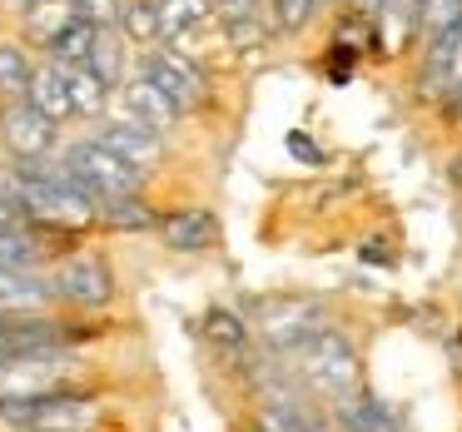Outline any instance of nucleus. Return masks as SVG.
I'll return each mask as SVG.
<instances>
[{
    "instance_id": "f257e3e1",
    "label": "nucleus",
    "mask_w": 462,
    "mask_h": 432,
    "mask_svg": "<svg viewBox=\"0 0 462 432\" xmlns=\"http://www.w3.org/2000/svg\"><path fill=\"white\" fill-rule=\"evenodd\" d=\"M293 358H299V378L313 392H323V398H348V392H358L363 368H358V353H353V343L343 333H333V328L313 333L303 348H293Z\"/></svg>"
},
{
    "instance_id": "f03ea898",
    "label": "nucleus",
    "mask_w": 462,
    "mask_h": 432,
    "mask_svg": "<svg viewBox=\"0 0 462 432\" xmlns=\"http://www.w3.org/2000/svg\"><path fill=\"white\" fill-rule=\"evenodd\" d=\"M65 170H70V179L85 184L95 199H130V194H140V179H144V170L125 164L120 154H110L100 140L70 144V150H65Z\"/></svg>"
},
{
    "instance_id": "7ed1b4c3",
    "label": "nucleus",
    "mask_w": 462,
    "mask_h": 432,
    "mask_svg": "<svg viewBox=\"0 0 462 432\" xmlns=\"http://www.w3.org/2000/svg\"><path fill=\"white\" fill-rule=\"evenodd\" d=\"M0 418L31 432H85L95 422V402L75 392H45V398H0Z\"/></svg>"
},
{
    "instance_id": "20e7f679",
    "label": "nucleus",
    "mask_w": 462,
    "mask_h": 432,
    "mask_svg": "<svg viewBox=\"0 0 462 432\" xmlns=\"http://www.w3.org/2000/svg\"><path fill=\"white\" fill-rule=\"evenodd\" d=\"M144 80H150L164 100H174V110H180V115L194 110V105L204 100L199 65H194L189 55H180V51H154L150 60H144Z\"/></svg>"
},
{
    "instance_id": "39448f33",
    "label": "nucleus",
    "mask_w": 462,
    "mask_h": 432,
    "mask_svg": "<svg viewBox=\"0 0 462 432\" xmlns=\"http://www.w3.org/2000/svg\"><path fill=\"white\" fill-rule=\"evenodd\" d=\"M259 328H263V343H269V348L293 353V348H303L313 333H323V313H319V303H273V308H263Z\"/></svg>"
},
{
    "instance_id": "423d86ee",
    "label": "nucleus",
    "mask_w": 462,
    "mask_h": 432,
    "mask_svg": "<svg viewBox=\"0 0 462 432\" xmlns=\"http://www.w3.org/2000/svg\"><path fill=\"white\" fill-rule=\"evenodd\" d=\"M55 293L70 299V303H85V308H100V303H110L115 279H110V269H105L100 259H70V263H60V273H55Z\"/></svg>"
},
{
    "instance_id": "0eeeda50",
    "label": "nucleus",
    "mask_w": 462,
    "mask_h": 432,
    "mask_svg": "<svg viewBox=\"0 0 462 432\" xmlns=\"http://www.w3.org/2000/svg\"><path fill=\"white\" fill-rule=\"evenodd\" d=\"M125 120L140 124V130H150V134H164L174 120H180V110H174V100H164V95L140 75L134 85H125Z\"/></svg>"
},
{
    "instance_id": "6e6552de",
    "label": "nucleus",
    "mask_w": 462,
    "mask_h": 432,
    "mask_svg": "<svg viewBox=\"0 0 462 432\" xmlns=\"http://www.w3.org/2000/svg\"><path fill=\"white\" fill-rule=\"evenodd\" d=\"M55 299V283L35 279L25 269H0V313L5 318H21V313H41Z\"/></svg>"
},
{
    "instance_id": "1a4fd4ad",
    "label": "nucleus",
    "mask_w": 462,
    "mask_h": 432,
    "mask_svg": "<svg viewBox=\"0 0 462 432\" xmlns=\"http://www.w3.org/2000/svg\"><path fill=\"white\" fill-rule=\"evenodd\" d=\"M5 144H11L21 160H45V150L55 144V124L45 115H35L31 105L5 115Z\"/></svg>"
},
{
    "instance_id": "9d476101",
    "label": "nucleus",
    "mask_w": 462,
    "mask_h": 432,
    "mask_svg": "<svg viewBox=\"0 0 462 432\" xmlns=\"http://www.w3.org/2000/svg\"><path fill=\"white\" fill-rule=\"evenodd\" d=\"M100 144H105L110 154H120L125 164H134V170H150V164L160 160V134L140 130V124H130V120L105 124V130H100Z\"/></svg>"
},
{
    "instance_id": "9b49d317",
    "label": "nucleus",
    "mask_w": 462,
    "mask_h": 432,
    "mask_svg": "<svg viewBox=\"0 0 462 432\" xmlns=\"http://www.w3.org/2000/svg\"><path fill=\"white\" fill-rule=\"evenodd\" d=\"M160 234H164L170 249L199 253V249H209V244L219 239V224H214V214H204V209H180V214H170V219L160 224Z\"/></svg>"
},
{
    "instance_id": "f8f14e48",
    "label": "nucleus",
    "mask_w": 462,
    "mask_h": 432,
    "mask_svg": "<svg viewBox=\"0 0 462 432\" xmlns=\"http://www.w3.org/2000/svg\"><path fill=\"white\" fill-rule=\"evenodd\" d=\"M338 422H343V432H398L388 402L378 392H363V388L338 398Z\"/></svg>"
},
{
    "instance_id": "ddd939ff",
    "label": "nucleus",
    "mask_w": 462,
    "mask_h": 432,
    "mask_svg": "<svg viewBox=\"0 0 462 432\" xmlns=\"http://www.w3.org/2000/svg\"><path fill=\"white\" fill-rule=\"evenodd\" d=\"M45 392H55V372L45 368V358L0 363V398H45Z\"/></svg>"
},
{
    "instance_id": "4468645a",
    "label": "nucleus",
    "mask_w": 462,
    "mask_h": 432,
    "mask_svg": "<svg viewBox=\"0 0 462 432\" xmlns=\"http://www.w3.org/2000/svg\"><path fill=\"white\" fill-rule=\"evenodd\" d=\"M25 105H31L35 115H45L51 124H60V120H70V95H65V80H60V70H31V85H25Z\"/></svg>"
},
{
    "instance_id": "2eb2a0df",
    "label": "nucleus",
    "mask_w": 462,
    "mask_h": 432,
    "mask_svg": "<svg viewBox=\"0 0 462 432\" xmlns=\"http://www.w3.org/2000/svg\"><path fill=\"white\" fill-rule=\"evenodd\" d=\"M65 80V95H70V110L75 115H100L105 100H110V85L90 70V65H55Z\"/></svg>"
},
{
    "instance_id": "dca6fc26",
    "label": "nucleus",
    "mask_w": 462,
    "mask_h": 432,
    "mask_svg": "<svg viewBox=\"0 0 462 432\" xmlns=\"http://www.w3.org/2000/svg\"><path fill=\"white\" fill-rule=\"evenodd\" d=\"M259 427L263 432H319V412H313L303 398H293V392H279V398L263 402Z\"/></svg>"
},
{
    "instance_id": "f3484780",
    "label": "nucleus",
    "mask_w": 462,
    "mask_h": 432,
    "mask_svg": "<svg viewBox=\"0 0 462 432\" xmlns=\"http://www.w3.org/2000/svg\"><path fill=\"white\" fill-rule=\"evenodd\" d=\"M95 41H100V31L95 25H85V21H70L60 35L51 41V55H55V65H90V51H95Z\"/></svg>"
},
{
    "instance_id": "a211bd4d",
    "label": "nucleus",
    "mask_w": 462,
    "mask_h": 432,
    "mask_svg": "<svg viewBox=\"0 0 462 432\" xmlns=\"http://www.w3.org/2000/svg\"><path fill=\"white\" fill-rule=\"evenodd\" d=\"M70 21H75V15H70V0H35L31 11H25V31H31L35 41H45V45H51Z\"/></svg>"
},
{
    "instance_id": "6ab92c4d",
    "label": "nucleus",
    "mask_w": 462,
    "mask_h": 432,
    "mask_svg": "<svg viewBox=\"0 0 462 432\" xmlns=\"http://www.w3.org/2000/svg\"><path fill=\"white\" fill-rule=\"evenodd\" d=\"M457 25H462V0H422L418 31L428 35V41H438V35H452Z\"/></svg>"
},
{
    "instance_id": "aec40b11",
    "label": "nucleus",
    "mask_w": 462,
    "mask_h": 432,
    "mask_svg": "<svg viewBox=\"0 0 462 432\" xmlns=\"http://www.w3.org/2000/svg\"><path fill=\"white\" fill-rule=\"evenodd\" d=\"M120 25H125V35L140 41V45L160 41V0H130L125 15H120Z\"/></svg>"
},
{
    "instance_id": "412c9836",
    "label": "nucleus",
    "mask_w": 462,
    "mask_h": 432,
    "mask_svg": "<svg viewBox=\"0 0 462 432\" xmlns=\"http://www.w3.org/2000/svg\"><path fill=\"white\" fill-rule=\"evenodd\" d=\"M95 219H105V224H115V229H150V209H144L140 199H95Z\"/></svg>"
},
{
    "instance_id": "4be33fe9",
    "label": "nucleus",
    "mask_w": 462,
    "mask_h": 432,
    "mask_svg": "<svg viewBox=\"0 0 462 432\" xmlns=\"http://www.w3.org/2000/svg\"><path fill=\"white\" fill-rule=\"evenodd\" d=\"M204 338L214 343V348H244V338H249V333H244V318H234L229 308H209L204 313Z\"/></svg>"
},
{
    "instance_id": "5701e85b",
    "label": "nucleus",
    "mask_w": 462,
    "mask_h": 432,
    "mask_svg": "<svg viewBox=\"0 0 462 432\" xmlns=\"http://www.w3.org/2000/svg\"><path fill=\"white\" fill-rule=\"evenodd\" d=\"M204 15V0H160V41L164 35H184L194 21Z\"/></svg>"
},
{
    "instance_id": "b1692460",
    "label": "nucleus",
    "mask_w": 462,
    "mask_h": 432,
    "mask_svg": "<svg viewBox=\"0 0 462 432\" xmlns=\"http://www.w3.org/2000/svg\"><path fill=\"white\" fill-rule=\"evenodd\" d=\"M35 259V239L15 224H0V269H25Z\"/></svg>"
},
{
    "instance_id": "393cba45",
    "label": "nucleus",
    "mask_w": 462,
    "mask_h": 432,
    "mask_svg": "<svg viewBox=\"0 0 462 432\" xmlns=\"http://www.w3.org/2000/svg\"><path fill=\"white\" fill-rule=\"evenodd\" d=\"M70 15L85 25H95V31H110V25H120L125 0H70Z\"/></svg>"
},
{
    "instance_id": "a878e982",
    "label": "nucleus",
    "mask_w": 462,
    "mask_h": 432,
    "mask_svg": "<svg viewBox=\"0 0 462 432\" xmlns=\"http://www.w3.org/2000/svg\"><path fill=\"white\" fill-rule=\"evenodd\" d=\"M31 85V65H25V55L15 51V45H0V90H21Z\"/></svg>"
},
{
    "instance_id": "bb28decb",
    "label": "nucleus",
    "mask_w": 462,
    "mask_h": 432,
    "mask_svg": "<svg viewBox=\"0 0 462 432\" xmlns=\"http://www.w3.org/2000/svg\"><path fill=\"white\" fill-rule=\"evenodd\" d=\"M313 11H319V0H273V21H279V31H303V25L313 21Z\"/></svg>"
},
{
    "instance_id": "cd10ccee",
    "label": "nucleus",
    "mask_w": 462,
    "mask_h": 432,
    "mask_svg": "<svg viewBox=\"0 0 462 432\" xmlns=\"http://www.w3.org/2000/svg\"><path fill=\"white\" fill-rule=\"evenodd\" d=\"M90 70L100 75L105 85H120V51H115V45L105 41V35L95 41V51H90Z\"/></svg>"
},
{
    "instance_id": "c85d7f7f",
    "label": "nucleus",
    "mask_w": 462,
    "mask_h": 432,
    "mask_svg": "<svg viewBox=\"0 0 462 432\" xmlns=\"http://www.w3.org/2000/svg\"><path fill=\"white\" fill-rule=\"evenodd\" d=\"M229 41L239 45V51H254V45H263V25L254 21V15H249V21H234L229 25Z\"/></svg>"
},
{
    "instance_id": "c756f323",
    "label": "nucleus",
    "mask_w": 462,
    "mask_h": 432,
    "mask_svg": "<svg viewBox=\"0 0 462 432\" xmlns=\"http://www.w3.org/2000/svg\"><path fill=\"white\" fill-rule=\"evenodd\" d=\"M209 5L224 15V25H234V21H249V15H254V0H209Z\"/></svg>"
},
{
    "instance_id": "7c9ffc66",
    "label": "nucleus",
    "mask_w": 462,
    "mask_h": 432,
    "mask_svg": "<svg viewBox=\"0 0 462 432\" xmlns=\"http://www.w3.org/2000/svg\"><path fill=\"white\" fill-rule=\"evenodd\" d=\"M418 11H422V0H388V5H383V15H393V21H402V25H418Z\"/></svg>"
},
{
    "instance_id": "2f4dec72",
    "label": "nucleus",
    "mask_w": 462,
    "mask_h": 432,
    "mask_svg": "<svg viewBox=\"0 0 462 432\" xmlns=\"http://www.w3.org/2000/svg\"><path fill=\"white\" fill-rule=\"evenodd\" d=\"M348 5H353V15H383L388 0H348Z\"/></svg>"
},
{
    "instance_id": "473e14b6",
    "label": "nucleus",
    "mask_w": 462,
    "mask_h": 432,
    "mask_svg": "<svg viewBox=\"0 0 462 432\" xmlns=\"http://www.w3.org/2000/svg\"><path fill=\"white\" fill-rule=\"evenodd\" d=\"M15 214H21V204H15V194H0V224H15Z\"/></svg>"
},
{
    "instance_id": "72a5a7b5",
    "label": "nucleus",
    "mask_w": 462,
    "mask_h": 432,
    "mask_svg": "<svg viewBox=\"0 0 462 432\" xmlns=\"http://www.w3.org/2000/svg\"><path fill=\"white\" fill-rule=\"evenodd\" d=\"M5 5H21V11H31V5H35V0H5Z\"/></svg>"
},
{
    "instance_id": "f704fd0d",
    "label": "nucleus",
    "mask_w": 462,
    "mask_h": 432,
    "mask_svg": "<svg viewBox=\"0 0 462 432\" xmlns=\"http://www.w3.org/2000/svg\"><path fill=\"white\" fill-rule=\"evenodd\" d=\"M452 100H457V110H462V85H452Z\"/></svg>"
},
{
    "instance_id": "c9c22d12",
    "label": "nucleus",
    "mask_w": 462,
    "mask_h": 432,
    "mask_svg": "<svg viewBox=\"0 0 462 432\" xmlns=\"http://www.w3.org/2000/svg\"><path fill=\"white\" fill-rule=\"evenodd\" d=\"M398 432H402V427H398Z\"/></svg>"
}]
</instances>
